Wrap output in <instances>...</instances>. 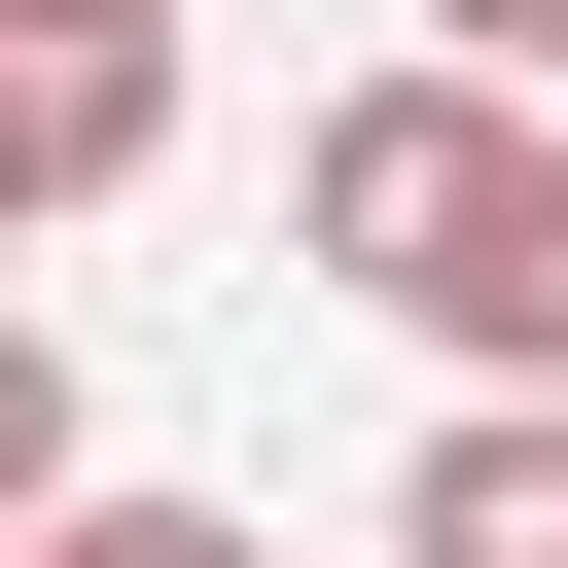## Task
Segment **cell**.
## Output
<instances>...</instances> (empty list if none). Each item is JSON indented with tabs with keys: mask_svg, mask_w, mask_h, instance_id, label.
Listing matches in <instances>:
<instances>
[{
	"mask_svg": "<svg viewBox=\"0 0 568 568\" xmlns=\"http://www.w3.org/2000/svg\"><path fill=\"white\" fill-rule=\"evenodd\" d=\"M284 248H320L355 320H426L462 390H568V106H497V71H355V106L284 142Z\"/></svg>",
	"mask_w": 568,
	"mask_h": 568,
	"instance_id": "1",
	"label": "cell"
},
{
	"mask_svg": "<svg viewBox=\"0 0 568 568\" xmlns=\"http://www.w3.org/2000/svg\"><path fill=\"white\" fill-rule=\"evenodd\" d=\"M390 568H568V390H462L390 462Z\"/></svg>",
	"mask_w": 568,
	"mask_h": 568,
	"instance_id": "2",
	"label": "cell"
},
{
	"mask_svg": "<svg viewBox=\"0 0 568 568\" xmlns=\"http://www.w3.org/2000/svg\"><path fill=\"white\" fill-rule=\"evenodd\" d=\"M0 568H284V532H248V497H36Z\"/></svg>",
	"mask_w": 568,
	"mask_h": 568,
	"instance_id": "3",
	"label": "cell"
},
{
	"mask_svg": "<svg viewBox=\"0 0 568 568\" xmlns=\"http://www.w3.org/2000/svg\"><path fill=\"white\" fill-rule=\"evenodd\" d=\"M36 497H106V462H71V320L0 284V532H36Z\"/></svg>",
	"mask_w": 568,
	"mask_h": 568,
	"instance_id": "4",
	"label": "cell"
},
{
	"mask_svg": "<svg viewBox=\"0 0 568 568\" xmlns=\"http://www.w3.org/2000/svg\"><path fill=\"white\" fill-rule=\"evenodd\" d=\"M426 71H497V106H568V0H426Z\"/></svg>",
	"mask_w": 568,
	"mask_h": 568,
	"instance_id": "5",
	"label": "cell"
},
{
	"mask_svg": "<svg viewBox=\"0 0 568 568\" xmlns=\"http://www.w3.org/2000/svg\"><path fill=\"white\" fill-rule=\"evenodd\" d=\"M71 36H178V0H0V71H71Z\"/></svg>",
	"mask_w": 568,
	"mask_h": 568,
	"instance_id": "6",
	"label": "cell"
}]
</instances>
